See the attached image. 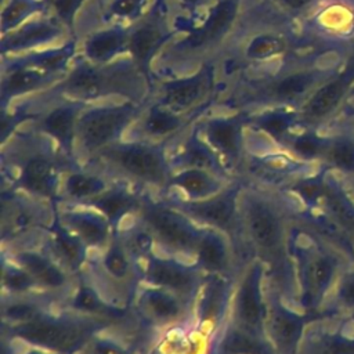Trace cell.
I'll return each instance as SVG.
<instances>
[{
	"label": "cell",
	"instance_id": "cell-48",
	"mask_svg": "<svg viewBox=\"0 0 354 354\" xmlns=\"http://www.w3.org/2000/svg\"><path fill=\"white\" fill-rule=\"evenodd\" d=\"M147 0H112L109 12L118 18H134L140 14Z\"/></svg>",
	"mask_w": 354,
	"mask_h": 354
},
{
	"label": "cell",
	"instance_id": "cell-53",
	"mask_svg": "<svg viewBox=\"0 0 354 354\" xmlns=\"http://www.w3.org/2000/svg\"><path fill=\"white\" fill-rule=\"evenodd\" d=\"M278 1L290 10H301L307 7L310 3H313L314 0H278Z\"/></svg>",
	"mask_w": 354,
	"mask_h": 354
},
{
	"label": "cell",
	"instance_id": "cell-35",
	"mask_svg": "<svg viewBox=\"0 0 354 354\" xmlns=\"http://www.w3.org/2000/svg\"><path fill=\"white\" fill-rule=\"evenodd\" d=\"M108 183L98 174L88 171H71L64 181L65 195L77 202H87L108 189Z\"/></svg>",
	"mask_w": 354,
	"mask_h": 354
},
{
	"label": "cell",
	"instance_id": "cell-42",
	"mask_svg": "<svg viewBox=\"0 0 354 354\" xmlns=\"http://www.w3.org/2000/svg\"><path fill=\"white\" fill-rule=\"evenodd\" d=\"M1 282H3V288L7 289L8 293L17 295V296L30 293L37 286L33 277L18 263L3 261Z\"/></svg>",
	"mask_w": 354,
	"mask_h": 354
},
{
	"label": "cell",
	"instance_id": "cell-7",
	"mask_svg": "<svg viewBox=\"0 0 354 354\" xmlns=\"http://www.w3.org/2000/svg\"><path fill=\"white\" fill-rule=\"evenodd\" d=\"M199 271L198 266L192 267L174 259L152 254L145 260L142 278L148 285L166 289L189 303L202 288Z\"/></svg>",
	"mask_w": 354,
	"mask_h": 354
},
{
	"label": "cell",
	"instance_id": "cell-32",
	"mask_svg": "<svg viewBox=\"0 0 354 354\" xmlns=\"http://www.w3.org/2000/svg\"><path fill=\"white\" fill-rule=\"evenodd\" d=\"M317 73L311 71H300L282 76L266 88V98L275 102H290L304 95L317 82Z\"/></svg>",
	"mask_w": 354,
	"mask_h": 354
},
{
	"label": "cell",
	"instance_id": "cell-26",
	"mask_svg": "<svg viewBox=\"0 0 354 354\" xmlns=\"http://www.w3.org/2000/svg\"><path fill=\"white\" fill-rule=\"evenodd\" d=\"M53 77L55 76L29 66L21 61H15L7 66L3 77V101L37 88H43L53 80Z\"/></svg>",
	"mask_w": 354,
	"mask_h": 354
},
{
	"label": "cell",
	"instance_id": "cell-2",
	"mask_svg": "<svg viewBox=\"0 0 354 354\" xmlns=\"http://www.w3.org/2000/svg\"><path fill=\"white\" fill-rule=\"evenodd\" d=\"M140 221L148 227L159 246L173 254H195L203 230L171 203L141 201L137 212Z\"/></svg>",
	"mask_w": 354,
	"mask_h": 354
},
{
	"label": "cell",
	"instance_id": "cell-9",
	"mask_svg": "<svg viewBox=\"0 0 354 354\" xmlns=\"http://www.w3.org/2000/svg\"><path fill=\"white\" fill-rule=\"evenodd\" d=\"M130 77L124 69L120 72L95 68L94 65L80 64L64 80L62 90L80 100H91L106 93L120 91Z\"/></svg>",
	"mask_w": 354,
	"mask_h": 354
},
{
	"label": "cell",
	"instance_id": "cell-15",
	"mask_svg": "<svg viewBox=\"0 0 354 354\" xmlns=\"http://www.w3.org/2000/svg\"><path fill=\"white\" fill-rule=\"evenodd\" d=\"M14 260L33 277L40 288L58 290L65 288L68 283V274L65 268L41 252L33 249L18 250L14 254Z\"/></svg>",
	"mask_w": 354,
	"mask_h": 354
},
{
	"label": "cell",
	"instance_id": "cell-39",
	"mask_svg": "<svg viewBox=\"0 0 354 354\" xmlns=\"http://www.w3.org/2000/svg\"><path fill=\"white\" fill-rule=\"evenodd\" d=\"M119 239L133 259L147 260L153 254V246L156 245L155 236L142 223L126 230Z\"/></svg>",
	"mask_w": 354,
	"mask_h": 354
},
{
	"label": "cell",
	"instance_id": "cell-41",
	"mask_svg": "<svg viewBox=\"0 0 354 354\" xmlns=\"http://www.w3.org/2000/svg\"><path fill=\"white\" fill-rule=\"evenodd\" d=\"M43 7L40 0H8L1 11V30L11 32Z\"/></svg>",
	"mask_w": 354,
	"mask_h": 354
},
{
	"label": "cell",
	"instance_id": "cell-3",
	"mask_svg": "<svg viewBox=\"0 0 354 354\" xmlns=\"http://www.w3.org/2000/svg\"><path fill=\"white\" fill-rule=\"evenodd\" d=\"M118 171L138 183L169 187L173 170L162 148L148 142L112 144L100 152Z\"/></svg>",
	"mask_w": 354,
	"mask_h": 354
},
{
	"label": "cell",
	"instance_id": "cell-19",
	"mask_svg": "<svg viewBox=\"0 0 354 354\" xmlns=\"http://www.w3.org/2000/svg\"><path fill=\"white\" fill-rule=\"evenodd\" d=\"M80 109L82 105L76 102L61 104L51 108L40 120V129L68 153L73 149Z\"/></svg>",
	"mask_w": 354,
	"mask_h": 354
},
{
	"label": "cell",
	"instance_id": "cell-21",
	"mask_svg": "<svg viewBox=\"0 0 354 354\" xmlns=\"http://www.w3.org/2000/svg\"><path fill=\"white\" fill-rule=\"evenodd\" d=\"M224 177L203 169H178L173 173L169 187H174L187 195L189 201H201L221 192Z\"/></svg>",
	"mask_w": 354,
	"mask_h": 354
},
{
	"label": "cell",
	"instance_id": "cell-8",
	"mask_svg": "<svg viewBox=\"0 0 354 354\" xmlns=\"http://www.w3.org/2000/svg\"><path fill=\"white\" fill-rule=\"evenodd\" d=\"M267 304L261 292V266L252 264L239 282L234 299V322L238 325L266 335Z\"/></svg>",
	"mask_w": 354,
	"mask_h": 354
},
{
	"label": "cell",
	"instance_id": "cell-37",
	"mask_svg": "<svg viewBox=\"0 0 354 354\" xmlns=\"http://www.w3.org/2000/svg\"><path fill=\"white\" fill-rule=\"evenodd\" d=\"M322 198L325 199L326 207L335 221L346 231V234L354 242V206L348 202V199L342 195L337 188L328 184H325Z\"/></svg>",
	"mask_w": 354,
	"mask_h": 354
},
{
	"label": "cell",
	"instance_id": "cell-22",
	"mask_svg": "<svg viewBox=\"0 0 354 354\" xmlns=\"http://www.w3.org/2000/svg\"><path fill=\"white\" fill-rule=\"evenodd\" d=\"M196 266L209 274H224L231 264V249L225 234L217 230H203L195 250Z\"/></svg>",
	"mask_w": 354,
	"mask_h": 354
},
{
	"label": "cell",
	"instance_id": "cell-25",
	"mask_svg": "<svg viewBox=\"0 0 354 354\" xmlns=\"http://www.w3.org/2000/svg\"><path fill=\"white\" fill-rule=\"evenodd\" d=\"M61 35L62 28L54 21L43 19L28 22L22 25L17 32L10 33L8 36L4 35L1 41V51L3 54H6L26 50L35 46L50 43Z\"/></svg>",
	"mask_w": 354,
	"mask_h": 354
},
{
	"label": "cell",
	"instance_id": "cell-28",
	"mask_svg": "<svg viewBox=\"0 0 354 354\" xmlns=\"http://www.w3.org/2000/svg\"><path fill=\"white\" fill-rule=\"evenodd\" d=\"M228 303V283L221 274H210L205 282L198 304V317L202 325H216L224 315Z\"/></svg>",
	"mask_w": 354,
	"mask_h": 354
},
{
	"label": "cell",
	"instance_id": "cell-12",
	"mask_svg": "<svg viewBox=\"0 0 354 354\" xmlns=\"http://www.w3.org/2000/svg\"><path fill=\"white\" fill-rule=\"evenodd\" d=\"M212 71L202 69L191 77L169 82L163 86V95L159 104L177 113L187 111L206 97L212 87Z\"/></svg>",
	"mask_w": 354,
	"mask_h": 354
},
{
	"label": "cell",
	"instance_id": "cell-52",
	"mask_svg": "<svg viewBox=\"0 0 354 354\" xmlns=\"http://www.w3.org/2000/svg\"><path fill=\"white\" fill-rule=\"evenodd\" d=\"M329 354H354V340H333L328 346Z\"/></svg>",
	"mask_w": 354,
	"mask_h": 354
},
{
	"label": "cell",
	"instance_id": "cell-10",
	"mask_svg": "<svg viewBox=\"0 0 354 354\" xmlns=\"http://www.w3.org/2000/svg\"><path fill=\"white\" fill-rule=\"evenodd\" d=\"M266 335L277 354H295L303 335L304 319L278 299L267 304Z\"/></svg>",
	"mask_w": 354,
	"mask_h": 354
},
{
	"label": "cell",
	"instance_id": "cell-34",
	"mask_svg": "<svg viewBox=\"0 0 354 354\" xmlns=\"http://www.w3.org/2000/svg\"><path fill=\"white\" fill-rule=\"evenodd\" d=\"M72 310L88 318H115L122 315V310L106 304L102 297L88 285H80L71 299Z\"/></svg>",
	"mask_w": 354,
	"mask_h": 354
},
{
	"label": "cell",
	"instance_id": "cell-31",
	"mask_svg": "<svg viewBox=\"0 0 354 354\" xmlns=\"http://www.w3.org/2000/svg\"><path fill=\"white\" fill-rule=\"evenodd\" d=\"M165 41V30L158 22H142L129 35L127 50L140 68H147L158 47Z\"/></svg>",
	"mask_w": 354,
	"mask_h": 354
},
{
	"label": "cell",
	"instance_id": "cell-44",
	"mask_svg": "<svg viewBox=\"0 0 354 354\" xmlns=\"http://www.w3.org/2000/svg\"><path fill=\"white\" fill-rule=\"evenodd\" d=\"M295 123V115L285 111H270L254 119V124L271 136L274 140L281 141L285 138Z\"/></svg>",
	"mask_w": 354,
	"mask_h": 354
},
{
	"label": "cell",
	"instance_id": "cell-4",
	"mask_svg": "<svg viewBox=\"0 0 354 354\" xmlns=\"http://www.w3.org/2000/svg\"><path fill=\"white\" fill-rule=\"evenodd\" d=\"M137 113L138 108L131 102L87 109L79 116L76 140L87 153L101 152L116 142Z\"/></svg>",
	"mask_w": 354,
	"mask_h": 354
},
{
	"label": "cell",
	"instance_id": "cell-49",
	"mask_svg": "<svg viewBox=\"0 0 354 354\" xmlns=\"http://www.w3.org/2000/svg\"><path fill=\"white\" fill-rule=\"evenodd\" d=\"M87 347L90 354H131L126 347L120 346L119 343L111 339H104V337L91 339L87 343Z\"/></svg>",
	"mask_w": 354,
	"mask_h": 354
},
{
	"label": "cell",
	"instance_id": "cell-46",
	"mask_svg": "<svg viewBox=\"0 0 354 354\" xmlns=\"http://www.w3.org/2000/svg\"><path fill=\"white\" fill-rule=\"evenodd\" d=\"M326 145H328V141H325L311 133L300 134V136L295 137L292 141L293 152L304 159H313L317 156H322Z\"/></svg>",
	"mask_w": 354,
	"mask_h": 354
},
{
	"label": "cell",
	"instance_id": "cell-47",
	"mask_svg": "<svg viewBox=\"0 0 354 354\" xmlns=\"http://www.w3.org/2000/svg\"><path fill=\"white\" fill-rule=\"evenodd\" d=\"M39 221V214L33 206H25V205H18L15 210L11 213V228L15 231H21L29 227L36 225Z\"/></svg>",
	"mask_w": 354,
	"mask_h": 354
},
{
	"label": "cell",
	"instance_id": "cell-50",
	"mask_svg": "<svg viewBox=\"0 0 354 354\" xmlns=\"http://www.w3.org/2000/svg\"><path fill=\"white\" fill-rule=\"evenodd\" d=\"M57 15L64 21V22H71L73 18V14L76 10L80 7V4L84 0H50Z\"/></svg>",
	"mask_w": 354,
	"mask_h": 354
},
{
	"label": "cell",
	"instance_id": "cell-29",
	"mask_svg": "<svg viewBox=\"0 0 354 354\" xmlns=\"http://www.w3.org/2000/svg\"><path fill=\"white\" fill-rule=\"evenodd\" d=\"M129 35L120 28L104 29L93 33L84 43V54L93 64H104L127 48Z\"/></svg>",
	"mask_w": 354,
	"mask_h": 354
},
{
	"label": "cell",
	"instance_id": "cell-11",
	"mask_svg": "<svg viewBox=\"0 0 354 354\" xmlns=\"http://www.w3.org/2000/svg\"><path fill=\"white\" fill-rule=\"evenodd\" d=\"M59 169L57 162L47 153L28 156L18 174V187L30 195L51 199L57 195Z\"/></svg>",
	"mask_w": 354,
	"mask_h": 354
},
{
	"label": "cell",
	"instance_id": "cell-16",
	"mask_svg": "<svg viewBox=\"0 0 354 354\" xmlns=\"http://www.w3.org/2000/svg\"><path fill=\"white\" fill-rule=\"evenodd\" d=\"M47 231L50 249L58 259L57 261H61L64 268L77 271L87 259V245L59 218H55Z\"/></svg>",
	"mask_w": 354,
	"mask_h": 354
},
{
	"label": "cell",
	"instance_id": "cell-24",
	"mask_svg": "<svg viewBox=\"0 0 354 354\" xmlns=\"http://www.w3.org/2000/svg\"><path fill=\"white\" fill-rule=\"evenodd\" d=\"M218 354H277L266 335L252 332L232 322L221 335L217 344Z\"/></svg>",
	"mask_w": 354,
	"mask_h": 354
},
{
	"label": "cell",
	"instance_id": "cell-43",
	"mask_svg": "<svg viewBox=\"0 0 354 354\" xmlns=\"http://www.w3.org/2000/svg\"><path fill=\"white\" fill-rule=\"evenodd\" d=\"M286 41L279 35L274 33H263L254 36L248 47H246V57L253 61H263L279 55L285 51Z\"/></svg>",
	"mask_w": 354,
	"mask_h": 354
},
{
	"label": "cell",
	"instance_id": "cell-13",
	"mask_svg": "<svg viewBox=\"0 0 354 354\" xmlns=\"http://www.w3.org/2000/svg\"><path fill=\"white\" fill-rule=\"evenodd\" d=\"M187 301L177 295L149 285L140 295V308L149 321L158 325H169L184 318Z\"/></svg>",
	"mask_w": 354,
	"mask_h": 354
},
{
	"label": "cell",
	"instance_id": "cell-54",
	"mask_svg": "<svg viewBox=\"0 0 354 354\" xmlns=\"http://www.w3.org/2000/svg\"><path fill=\"white\" fill-rule=\"evenodd\" d=\"M28 354H47V353H43L41 348H40V350H32V351H29ZM54 354H55V353H54Z\"/></svg>",
	"mask_w": 354,
	"mask_h": 354
},
{
	"label": "cell",
	"instance_id": "cell-6",
	"mask_svg": "<svg viewBox=\"0 0 354 354\" xmlns=\"http://www.w3.org/2000/svg\"><path fill=\"white\" fill-rule=\"evenodd\" d=\"M170 203L189 218L230 236L234 235L242 224L236 188H224L221 192L201 201L178 199Z\"/></svg>",
	"mask_w": 354,
	"mask_h": 354
},
{
	"label": "cell",
	"instance_id": "cell-27",
	"mask_svg": "<svg viewBox=\"0 0 354 354\" xmlns=\"http://www.w3.org/2000/svg\"><path fill=\"white\" fill-rule=\"evenodd\" d=\"M336 263L326 254H314L308 259L303 268L304 301L307 306H314L326 292L333 279Z\"/></svg>",
	"mask_w": 354,
	"mask_h": 354
},
{
	"label": "cell",
	"instance_id": "cell-18",
	"mask_svg": "<svg viewBox=\"0 0 354 354\" xmlns=\"http://www.w3.org/2000/svg\"><path fill=\"white\" fill-rule=\"evenodd\" d=\"M239 0H218L209 11L203 24L187 40L189 48H201L218 40L235 21Z\"/></svg>",
	"mask_w": 354,
	"mask_h": 354
},
{
	"label": "cell",
	"instance_id": "cell-23",
	"mask_svg": "<svg viewBox=\"0 0 354 354\" xmlns=\"http://www.w3.org/2000/svg\"><path fill=\"white\" fill-rule=\"evenodd\" d=\"M84 203L101 213L112 227H116L126 216L138 212L141 199L124 187H109Z\"/></svg>",
	"mask_w": 354,
	"mask_h": 354
},
{
	"label": "cell",
	"instance_id": "cell-14",
	"mask_svg": "<svg viewBox=\"0 0 354 354\" xmlns=\"http://www.w3.org/2000/svg\"><path fill=\"white\" fill-rule=\"evenodd\" d=\"M353 79L354 68L319 87L303 105L300 119L304 123H317L326 118L339 105Z\"/></svg>",
	"mask_w": 354,
	"mask_h": 354
},
{
	"label": "cell",
	"instance_id": "cell-17",
	"mask_svg": "<svg viewBox=\"0 0 354 354\" xmlns=\"http://www.w3.org/2000/svg\"><path fill=\"white\" fill-rule=\"evenodd\" d=\"M205 138L220 156L236 162L242 151V126L235 118H214L205 124Z\"/></svg>",
	"mask_w": 354,
	"mask_h": 354
},
{
	"label": "cell",
	"instance_id": "cell-38",
	"mask_svg": "<svg viewBox=\"0 0 354 354\" xmlns=\"http://www.w3.org/2000/svg\"><path fill=\"white\" fill-rule=\"evenodd\" d=\"M72 55H73V46L66 44L59 48L43 51L40 54H30L29 57L19 61L29 66L40 69L48 75L55 76L59 71H62L66 66Z\"/></svg>",
	"mask_w": 354,
	"mask_h": 354
},
{
	"label": "cell",
	"instance_id": "cell-20",
	"mask_svg": "<svg viewBox=\"0 0 354 354\" xmlns=\"http://www.w3.org/2000/svg\"><path fill=\"white\" fill-rule=\"evenodd\" d=\"M69 230H72L87 248H100L109 243L111 224L97 210H68L59 218Z\"/></svg>",
	"mask_w": 354,
	"mask_h": 354
},
{
	"label": "cell",
	"instance_id": "cell-5",
	"mask_svg": "<svg viewBox=\"0 0 354 354\" xmlns=\"http://www.w3.org/2000/svg\"><path fill=\"white\" fill-rule=\"evenodd\" d=\"M242 224L253 246L264 256H274L283 242L282 218L277 207L257 194H248L241 205Z\"/></svg>",
	"mask_w": 354,
	"mask_h": 354
},
{
	"label": "cell",
	"instance_id": "cell-36",
	"mask_svg": "<svg viewBox=\"0 0 354 354\" xmlns=\"http://www.w3.org/2000/svg\"><path fill=\"white\" fill-rule=\"evenodd\" d=\"M102 267L105 272L118 281H124L131 275L133 257L119 238H113L104 253Z\"/></svg>",
	"mask_w": 354,
	"mask_h": 354
},
{
	"label": "cell",
	"instance_id": "cell-51",
	"mask_svg": "<svg viewBox=\"0 0 354 354\" xmlns=\"http://www.w3.org/2000/svg\"><path fill=\"white\" fill-rule=\"evenodd\" d=\"M339 299L347 307H354V272L344 277L339 286Z\"/></svg>",
	"mask_w": 354,
	"mask_h": 354
},
{
	"label": "cell",
	"instance_id": "cell-33",
	"mask_svg": "<svg viewBox=\"0 0 354 354\" xmlns=\"http://www.w3.org/2000/svg\"><path fill=\"white\" fill-rule=\"evenodd\" d=\"M184 126V119L180 113L163 106H152L144 116L141 131L149 138H163L174 134Z\"/></svg>",
	"mask_w": 354,
	"mask_h": 354
},
{
	"label": "cell",
	"instance_id": "cell-40",
	"mask_svg": "<svg viewBox=\"0 0 354 354\" xmlns=\"http://www.w3.org/2000/svg\"><path fill=\"white\" fill-rule=\"evenodd\" d=\"M44 307L36 300L28 297H14L8 303H3V318L8 325L22 324L32 319H36L44 315Z\"/></svg>",
	"mask_w": 354,
	"mask_h": 354
},
{
	"label": "cell",
	"instance_id": "cell-1",
	"mask_svg": "<svg viewBox=\"0 0 354 354\" xmlns=\"http://www.w3.org/2000/svg\"><path fill=\"white\" fill-rule=\"evenodd\" d=\"M98 328L95 318L84 315H41L36 319L10 325V335L30 346L55 354H73L87 346Z\"/></svg>",
	"mask_w": 354,
	"mask_h": 354
},
{
	"label": "cell",
	"instance_id": "cell-45",
	"mask_svg": "<svg viewBox=\"0 0 354 354\" xmlns=\"http://www.w3.org/2000/svg\"><path fill=\"white\" fill-rule=\"evenodd\" d=\"M322 156L343 171H354V141L351 140L339 138L328 142Z\"/></svg>",
	"mask_w": 354,
	"mask_h": 354
},
{
	"label": "cell",
	"instance_id": "cell-30",
	"mask_svg": "<svg viewBox=\"0 0 354 354\" xmlns=\"http://www.w3.org/2000/svg\"><path fill=\"white\" fill-rule=\"evenodd\" d=\"M170 166L177 167V170L187 167L203 169L225 178V171L220 162V156L209 147L207 142H202L196 138H191L185 142L173 162H170Z\"/></svg>",
	"mask_w": 354,
	"mask_h": 354
}]
</instances>
